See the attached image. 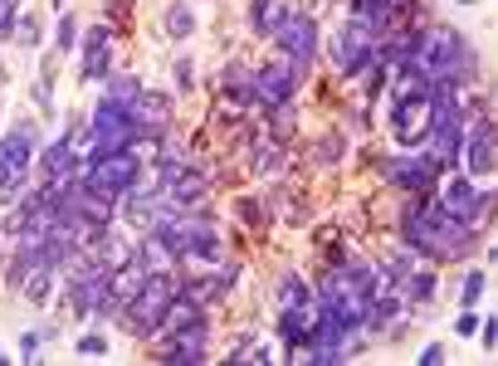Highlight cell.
Instances as JSON below:
<instances>
[{
	"mask_svg": "<svg viewBox=\"0 0 498 366\" xmlns=\"http://www.w3.org/2000/svg\"><path fill=\"white\" fill-rule=\"evenodd\" d=\"M108 73V29H93L88 35V54H83V79H103Z\"/></svg>",
	"mask_w": 498,
	"mask_h": 366,
	"instance_id": "obj_12",
	"label": "cell"
},
{
	"mask_svg": "<svg viewBox=\"0 0 498 366\" xmlns=\"http://www.w3.org/2000/svg\"><path fill=\"white\" fill-rule=\"evenodd\" d=\"M435 171H440V162H435V156H415V162L396 166V181L411 186V191H425V186L435 181Z\"/></svg>",
	"mask_w": 498,
	"mask_h": 366,
	"instance_id": "obj_11",
	"label": "cell"
},
{
	"mask_svg": "<svg viewBox=\"0 0 498 366\" xmlns=\"http://www.w3.org/2000/svg\"><path fill=\"white\" fill-rule=\"evenodd\" d=\"M201 186H205V176H201V171H181V176H176V186H171V195H176L181 205H195Z\"/></svg>",
	"mask_w": 498,
	"mask_h": 366,
	"instance_id": "obj_16",
	"label": "cell"
},
{
	"mask_svg": "<svg viewBox=\"0 0 498 366\" xmlns=\"http://www.w3.org/2000/svg\"><path fill=\"white\" fill-rule=\"evenodd\" d=\"M137 98H142V88H137L132 73H128V79H112V103H128V108H132Z\"/></svg>",
	"mask_w": 498,
	"mask_h": 366,
	"instance_id": "obj_18",
	"label": "cell"
},
{
	"mask_svg": "<svg viewBox=\"0 0 498 366\" xmlns=\"http://www.w3.org/2000/svg\"><path fill=\"white\" fill-rule=\"evenodd\" d=\"M284 25H288V5H278V0H259V5H254V29L278 35Z\"/></svg>",
	"mask_w": 498,
	"mask_h": 366,
	"instance_id": "obj_14",
	"label": "cell"
},
{
	"mask_svg": "<svg viewBox=\"0 0 498 366\" xmlns=\"http://www.w3.org/2000/svg\"><path fill=\"white\" fill-rule=\"evenodd\" d=\"M411 293H415V303H425V298H430V293H435V274H415Z\"/></svg>",
	"mask_w": 498,
	"mask_h": 366,
	"instance_id": "obj_26",
	"label": "cell"
},
{
	"mask_svg": "<svg viewBox=\"0 0 498 366\" xmlns=\"http://www.w3.org/2000/svg\"><path fill=\"white\" fill-rule=\"evenodd\" d=\"M274 166H278V152L274 146H259V171H274Z\"/></svg>",
	"mask_w": 498,
	"mask_h": 366,
	"instance_id": "obj_29",
	"label": "cell"
},
{
	"mask_svg": "<svg viewBox=\"0 0 498 366\" xmlns=\"http://www.w3.org/2000/svg\"><path fill=\"white\" fill-rule=\"evenodd\" d=\"M54 39H59V45H54L59 54H64V49H74V39H79V20H74V15H64V20H59V35H54Z\"/></svg>",
	"mask_w": 498,
	"mask_h": 366,
	"instance_id": "obj_19",
	"label": "cell"
},
{
	"mask_svg": "<svg viewBox=\"0 0 498 366\" xmlns=\"http://www.w3.org/2000/svg\"><path fill=\"white\" fill-rule=\"evenodd\" d=\"M484 342H489V347L498 342V318H489V322H484Z\"/></svg>",
	"mask_w": 498,
	"mask_h": 366,
	"instance_id": "obj_31",
	"label": "cell"
},
{
	"mask_svg": "<svg viewBox=\"0 0 498 366\" xmlns=\"http://www.w3.org/2000/svg\"><path fill=\"white\" fill-rule=\"evenodd\" d=\"M166 118H171V98H166V93H142V98L132 103V122H137L142 132H157Z\"/></svg>",
	"mask_w": 498,
	"mask_h": 366,
	"instance_id": "obj_8",
	"label": "cell"
},
{
	"mask_svg": "<svg viewBox=\"0 0 498 366\" xmlns=\"http://www.w3.org/2000/svg\"><path fill=\"white\" fill-rule=\"evenodd\" d=\"M474 328H479V318H474V308H464V318L454 322V332H460V337H474Z\"/></svg>",
	"mask_w": 498,
	"mask_h": 366,
	"instance_id": "obj_27",
	"label": "cell"
},
{
	"mask_svg": "<svg viewBox=\"0 0 498 366\" xmlns=\"http://www.w3.org/2000/svg\"><path fill=\"white\" fill-rule=\"evenodd\" d=\"M15 39L20 45H39V20H15Z\"/></svg>",
	"mask_w": 498,
	"mask_h": 366,
	"instance_id": "obj_23",
	"label": "cell"
},
{
	"mask_svg": "<svg viewBox=\"0 0 498 366\" xmlns=\"http://www.w3.org/2000/svg\"><path fill=\"white\" fill-rule=\"evenodd\" d=\"M484 298V274H469V279H464V293H460V303H464V308H474V303H479Z\"/></svg>",
	"mask_w": 498,
	"mask_h": 366,
	"instance_id": "obj_21",
	"label": "cell"
},
{
	"mask_svg": "<svg viewBox=\"0 0 498 366\" xmlns=\"http://www.w3.org/2000/svg\"><path fill=\"white\" fill-rule=\"evenodd\" d=\"M278 39H284V49L298 59V64H308V54H313V45H318V29H313L308 15H288V25L278 29Z\"/></svg>",
	"mask_w": 498,
	"mask_h": 366,
	"instance_id": "obj_7",
	"label": "cell"
},
{
	"mask_svg": "<svg viewBox=\"0 0 498 366\" xmlns=\"http://www.w3.org/2000/svg\"><path fill=\"white\" fill-rule=\"evenodd\" d=\"M278 303H284V308H298V303H303V284H298V279H284V284H278Z\"/></svg>",
	"mask_w": 498,
	"mask_h": 366,
	"instance_id": "obj_20",
	"label": "cell"
},
{
	"mask_svg": "<svg viewBox=\"0 0 498 366\" xmlns=\"http://www.w3.org/2000/svg\"><path fill=\"white\" fill-rule=\"evenodd\" d=\"M15 5H20V0H0V35H15Z\"/></svg>",
	"mask_w": 498,
	"mask_h": 366,
	"instance_id": "obj_24",
	"label": "cell"
},
{
	"mask_svg": "<svg viewBox=\"0 0 498 366\" xmlns=\"http://www.w3.org/2000/svg\"><path fill=\"white\" fill-rule=\"evenodd\" d=\"M367 59H371V35H367V25H361V20H352V25L337 35V64L347 69V73H361Z\"/></svg>",
	"mask_w": 498,
	"mask_h": 366,
	"instance_id": "obj_6",
	"label": "cell"
},
{
	"mask_svg": "<svg viewBox=\"0 0 498 366\" xmlns=\"http://www.w3.org/2000/svg\"><path fill=\"white\" fill-rule=\"evenodd\" d=\"M225 93H230V98H254V83H249V73L230 69V73H225Z\"/></svg>",
	"mask_w": 498,
	"mask_h": 366,
	"instance_id": "obj_17",
	"label": "cell"
},
{
	"mask_svg": "<svg viewBox=\"0 0 498 366\" xmlns=\"http://www.w3.org/2000/svg\"><path fill=\"white\" fill-rule=\"evenodd\" d=\"M254 98L269 103V108H284L288 98H294V69L288 64H269L254 73Z\"/></svg>",
	"mask_w": 498,
	"mask_h": 366,
	"instance_id": "obj_5",
	"label": "cell"
},
{
	"mask_svg": "<svg viewBox=\"0 0 498 366\" xmlns=\"http://www.w3.org/2000/svg\"><path fill=\"white\" fill-rule=\"evenodd\" d=\"M79 352H83V357H103V352H108V342H103L98 332H88V337H79Z\"/></svg>",
	"mask_w": 498,
	"mask_h": 366,
	"instance_id": "obj_25",
	"label": "cell"
},
{
	"mask_svg": "<svg viewBox=\"0 0 498 366\" xmlns=\"http://www.w3.org/2000/svg\"><path fill=\"white\" fill-rule=\"evenodd\" d=\"M440 362H444V347H440V342H430V347L420 352V366H440Z\"/></svg>",
	"mask_w": 498,
	"mask_h": 366,
	"instance_id": "obj_28",
	"label": "cell"
},
{
	"mask_svg": "<svg viewBox=\"0 0 498 366\" xmlns=\"http://www.w3.org/2000/svg\"><path fill=\"white\" fill-rule=\"evenodd\" d=\"M166 284H162V274H147L142 279V288L128 298V318H122V328L128 332H137V337H147L152 328H162V318H166Z\"/></svg>",
	"mask_w": 498,
	"mask_h": 366,
	"instance_id": "obj_2",
	"label": "cell"
},
{
	"mask_svg": "<svg viewBox=\"0 0 498 366\" xmlns=\"http://www.w3.org/2000/svg\"><path fill=\"white\" fill-rule=\"evenodd\" d=\"M162 328H166V337H181L186 347H195V337L205 332V318H201V308H195L191 298H171V303H166Z\"/></svg>",
	"mask_w": 498,
	"mask_h": 366,
	"instance_id": "obj_4",
	"label": "cell"
},
{
	"mask_svg": "<svg viewBox=\"0 0 498 366\" xmlns=\"http://www.w3.org/2000/svg\"><path fill=\"white\" fill-rule=\"evenodd\" d=\"M10 186H15V176H10V166L0 162V191H10Z\"/></svg>",
	"mask_w": 498,
	"mask_h": 366,
	"instance_id": "obj_32",
	"label": "cell"
},
{
	"mask_svg": "<svg viewBox=\"0 0 498 366\" xmlns=\"http://www.w3.org/2000/svg\"><path fill=\"white\" fill-rule=\"evenodd\" d=\"M83 181L93 186V191H108V195H128L132 181H137V156H132V146H122V152H103L93 156L88 176Z\"/></svg>",
	"mask_w": 498,
	"mask_h": 366,
	"instance_id": "obj_3",
	"label": "cell"
},
{
	"mask_svg": "<svg viewBox=\"0 0 498 366\" xmlns=\"http://www.w3.org/2000/svg\"><path fill=\"white\" fill-rule=\"evenodd\" d=\"M479 201H484V195H474V181H454L450 191H444L440 211L450 220H474V215H479Z\"/></svg>",
	"mask_w": 498,
	"mask_h": 366,
	"instance_id": "obj_9",
	"label": "cell"
},
{
	"mask_svg": "<svg viewBox=\"0 0 498 366\" xmlns=\"http://www.w3.org/2000/svg\"><path fill=\"white\" fill-rule=\"evenodd\" d=\"M191 79H195L191 59H176V83H186V88H191Z\"/></svg>",
	"mask_w": 498,
	"mask_h": 366,
	"instance_id": "obj_30",
	"label": "cell"
},
{
	"mask_svg": "<svg viewBox=\"0 0 498 366\" xmlns=\"http://www.w3.org/2000/svg\"><path fill=\"white\" fill-rule=\"evenodd\" d=\"M464 166H469V171L474 176H489L494 171V132L489 128H479V132H474V137H469V146H464Z\"/></svg>",
	"mask_w": 498,
	"mask_h": 366,
	"instance_id": "obj_10",
	"label": "cell"
},
{
	"mask_svg": "<svg viewBox=\"0 0 498 366\" xmlns=\"http://www.w3.org/2000/svg\"><path fill=\"white\" fill-rule=\"evenodd\" d=\"M454 59H464L460 35H454V29H440V35L430 39V64H435V69H450Z\"/></svg>",
	"mask_w": 498,
	"mask_h": 366,
	"instance_id": "obj_13",
	"label": "cell"
},
{
	"mask_svg": "<svg viewBox=\"0 0 498 366\" xmlns=\"http://www.w3.org/2000/svg\"><path fill=\"white\" fill-rule=\"evenodd\" d=\"M274 137L278 142L294 137V112H288V108H274Z\"/></svg>",
	"mask_w": 498,
	"mask_h": 366,
	"instance_id": "obj_22",
	"label": "cell"
},
{
	"mask_svg": "<svg viewBox=\"0 0 498 366\" xmlns=\"http://www.w3.org/2000/svg\"><path fill=\"white\" fill-rule=\"evenodd\" d=\"M191 29H195V10L191 5H171V10H166V35H171V39H186Z\"/></svg>",
	"mask_w": 498,
	"mask_h": 366,
	"instance_id": "obj_15",
	"label": "cell"
},
{
	"mask_svg": "<svg viewBox=\"0 0 498 366\" xmlns=\"http://www.w3.org/2000/svg\"><path fill=\"white\" fill-rule=\"evenodd\" d=\"M396 83H406V88L396 93L391 128H396V142H401V146H415V142H425V132H430V122H435V93L420 88L425 79H420L415 69H401Z\"/></svg>",
	"mask_w": 498,
	"mask_h": 366,
	"instance_id": "obj_1",
	"label": "cell"
}]
</instances>
